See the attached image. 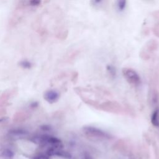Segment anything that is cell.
<instances>
[{"instance_id": "6da1fadb", "label": "cell", "mask_w": 159, "mask_h": 159, "mask_svg": "<svg viewBox=\"0 0 159 159\" xmlns=\"http://www.w3.org/2000/svg\"><path fill=\"white\" fill-rule=\"evenodd\" d=\"M83 131L86 135L99 139H109L111 135L106 132L93 126H85L83 128Z\"/></svg>"}, {"instance_id": "7a4b0ae2", "label": "cell", "mask_w": 159, "mask_h": 159, "mask_svg": "<svg viewBox=\"0 0 159 159\" xmlns=\"http://www.w3.org/2000/svg\"><path fill=\"white\" fill-rule=\"evenodd\" d=\"M122 74L126 81L130 84L138 86L141 83V78L137 72L130 68L122 69Z\"/></svg>"}, {"instance_id": "3957f363", "label": "cell", "mask_w": 159, "mask_h": 159, "mask_svg": "<svg viewBox=\"0 0 159 159\" xmlns=\"http://www.w3.org/2000/svg\"><path fill=\"white\" fill-rule=\"evenodd\" d=\"M43 98L50 104H53L57 102L60 98V94L58 91L50 89L45 92Z\"/></svg>"}, {"instance_id": "277c9868", "label": "cell", "mask_w": 159, "mask_h": 159, "mask_svg": "<svg viewBox=\"0 0 159 159\" xmlns=\"http://www.w3.org/2000/svg\"><path fill=\"white\" fill-rule=\"evenodd\" d=\"M151 123L155 127H159V109L157 108L151 116Z\"/></svg>"}, {"instance_id": "5b68a950", "label": "cell", "mask_w": 159, "mask_h": 159, "mask_svg": "<svg viewBox=\"0 0 159 159\" xmlns=\"http://www.w3.org/2000/svg\"><path fill=\"white\" fill-rule=\"evenodd\" d=\"M13 91H9L2 94V95L0 96V106H3L7 102L12 94H13Z\"/></svg>"}, {"instance_id": "8992f818", "label": "cell", "mask_w": 159, "mask_h": 159, "mask_svg": "<svg viewBox=\"0 0 159 159\" xmlns=\"http://www.w3.org/2000/svg\"><path fill=\"white\" fill-rule=\"evenodd\" d=\"M29 117V114L24 112H18L16 113L14 116V120H19L22 121L25 120Z\"/></svg>"}, {"instance_id": "52a82bcc", "label": "cell", "mask_w": 159, "mask_h": 159, "mask_svg": "<svg viewBox=\"0 0 159 159\" xmlns=\"http://www.w3.org/2000/svg\"><path fill=\"white\" fill-rule=\"evenodd\" d=\"M10 134L13 136H22L27 134V132L22 129H14L10 132Z\"/></svg>"}, {"instance_id": "ba28073f", "label": "cell", "mask_w": 159, "mask_h": 159, "mask_svg": "<svg viewBox=\"0 0 159 159\" xmlns=\"http://www.w3.org/2000/svg\"><path fill=\"white\" fill-rule=\"evenodd\" d=\"M106 70H107L108 73L109 74V75L111 77H112V78L116 77V68L114 66L111 65H108L106 66Z\"/></svg>"}, {"instance_id": "9c48e42d", "label": "cell", "mask_w": 159, "mask_h": 159, "mask_svg": "<svg viewBox=\"0 0 159 159\" xmlns=\"http://www.w3.org/2000/svg\"><path fill=\"white\" fill-rule=\"evenodd\" d=\"M126 7V1H118L117 2V7L119 11H122Z\"/></svg>"}, {"instance_id": "30bf717a", "label": "cell", "mask_w": 159, "mask_h": 159, "mask_svg": "<svg viewBox=\"0 0 159 159\" xmlns=\"http://www.w3.org/2000/svg\"><path fill=\"white\" fill-rule=\"evenodd\" d=\"M20 66H21L22 68H25V69H29L32 66V63L27 60H22L19 62Z\"/></svg>"}, {"instance_id": "8fae6325", "label": "cell", "mask_w": 159, "mask_h": 159, "mask_svg": "<svg viewBox=\"0 0 159 159\" xmlns=\"http://www.w3.org/2000/svg\"><path fill=\"white\" fill-rule=\"evenodd\" d=\"M3 154H4V155L5 157H8V158H11L13 156V155H14L13 152L11 150H4V152H3Z\"/></svg>"}, {"instance_id": "7c38bea8", "label": "cell", "mask_w": 159, "mask_h": 159, "mask_svg": "<svg viewBox=\"0 0 159 159\" xmlns=\"http://www.w3.org/2000/svg\"><path fill=\"white\" fill-rule=\"evenodd\" d=\"M29 4L32 6H39L41 3L40 1H37V0H32L30 1H29Z\"/></svg>"}, {"instance_id": "4fadbf2b", "label": "cell", "mask_w": 159, "mask_h": 159, "mask_svg": "<svg viewBox=\"0 0 159 159\" xmlns=\"http://www.w3.org/2000/svg\"><path fill=\"white\" fill-rule=\"evenodd\" d=\"M33 159H49L48 157L45 155H39L36 157H35Z\"/></svg>"}, {"instance_id": "5bb4252c", "label": "cell", "mask_w": 159, "mask_h": 159, "mask_svg": "<svg viewBox=\"0 0 159 159\" xmlns=\"http://www.w3.org/2000/svg\"><path fill=\"white\" fill-rule=\"evenodd\" d=\"M83 159H92V158L88 153H84L83 155Z\"/></svg>"}, {"instance_id": "9a60e30c", "label": "cell", "mask_w": 159, "mask_h": 159, "mask_svg": "<svg viewBox=\"0 0 159 159\" xmlns=\"http://www.w3.org/2000/svg\"><path fill=\"white\" fill-rule=\"evenodd\" d=\"M30 106H31L32 107H35V106H38V103H37V102H35L32 103Z\"/></svg>"}]
</instances>
